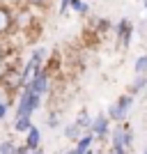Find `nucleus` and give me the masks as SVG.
Masks as SVG:
<instances>
[{"instance_id":"1","label":"nucleus","mask_w":147,"mask_h":154,"mask_svg":"<svg viewBox=\"0 0 147 154\" xmlns=\"http://www.w3.org/2000/svg\"><path fill=\"white\" fill-rule=\"evenodd\" d=\"M44 58H46V51H44V48H37V51L32 53V58L28 60L26 69H23V74H21V78H23V85H26V88H30L32 81L37 78V74L41 71V60H44Z\"/></svg>"},{"instance_id":"2","label":"nucleus","mask_w":147,"mask_h":154,"mask_svg":"<svg viewBox=\"0 0 147 154\" xmlns=\"http://www.w3.org/2000/svg\"><path fill=\"white\" fill-rule=\"evenodd\" d=\"M37 106H39V94L32 88H26V92L19 101V108H16V117H30Z\"/></svg>"},{"instance_id":"3","label":"nucleus","mask_w":147,"mask_h":154,"mask_svg":"<svg viewBox=\"0 0 147 154\" xmlns=\"http://www.w3.org/2000/svg\"><path fill=\"white\" fill-rule=\"evenodd\" d=\"M131 103H133L131 94H127V97H120V101L110 106V117H113V120H117V122H122V120L127 117L129 108H131Z\"/></svg>"},{"instance_id":"4","label":"nucleus","mask_w":147,"mask_h":154,"mask_svg":"<svg viewBox=\"0 0 147 154\" xmlns=\"http://www.w3.org/2000/svg\"><path fill=\"white\" fill-rule=\"evenodd\" d=\"M117 30V39H120L122 46H129V42H131V32H133V26H131V21L129 19H122L120 23L115 26Z\"/></svg>"},{"instance_id":"5","label":"nucleus","mask_w":147,"mask_h":154,"mask_svg":"<svg viewBox=\"0 0 147 154\" xmlns=\"http://www.w3.org/2000/svg\"><path fill=\"white\" fill-rule=\"evenodd\" d=\"M90 131H92L94 138H103V136H108V117L99 115L94 122H92V129H90Z\"/></svg>"},{"instance_id":"6","label":"nucleus","mask_w":147,"mask_h":154,"mask_svg":"<svg viewBox=\"0 0 147 154\" xmlns=\"http://www.w3.org/2000/svg\"><path fill=\"white\" fill-rule=\"evenodd\" d=\"M30 88H32L35 92H37L39 97H41L46 90H48V76H46L44 71H39V74H37V78L32 81V85H30Z\"/></svg>"},{"instance_id":"7","label":"nucleus","mask_w":147,"mask_h":154,"mask_svg":"<svg viewBox=\"0 0 147 154\" xmlns=\"http://www.w3.org/2000/svg\"><path fill=\"white\" fill-rule=\"evenodd\" d=\"M12 26H14V16H12V12H9L7 7H0V35H2V32H7Z\"/></svg>"},{"instance_id":"8","label":"nucleus","mask_w":147,"mask_h":154,"mask_svg":"<svg viewBox=\"0 0 147 154\" xmlns=\"http://www.w3.org/2000/svg\"><path fill=\"white\" fill-rule=\"evenodd\" d=\"M26 147L30 149V152H35V149L39 147V129H37V127H30L28 138H26Z\"/></svg>"},{"instance_id":"9","label":"nucleus","mask_w":147,"mask_h":154,"mask_svg":"<svg viewBox=\"0 0 147 154\" xmlns=\"http://www.w3.org/2000/svg\"><path fill=\"white\" fill-rule=\"evenodd\" d=\"M5 85L9 88V90H14V88L23 85V78H21V74H16V71H9V74L5 76Z\"/></svg>"},{"instance_id":"10","label":"nucleus","mask_w":147,"mask_h":154,"mask_svg":"<svg viewBox=\"0 0 147 154\" xmlns=\"http://www.w3.org/2000/svg\"><path fill=\"white\" fill-rule=\"evenodd\" d=\"M64 138H69V140H81V127L76 122L69 124V127H64Z\"/></svg>"},{"instance_id":"11","label":"nucleus","mask_w":147,"mask_h":154,"mask_svg":"<svg viewBox=\"0 0 147 154\" xmlns=\"http://www.w3.org/2000/svg\"><path fill=\"white\" fill-rule=\"evenodd\" d=\"M94 140V136L92 134H87V136H83V138H81V140H78V145H76V152L78 154H85L90 149V143Z\"/></svg>"},{"instance_id":"12","label":"nucleus","mask_w":147,"mask_h":154,"mask_svg":"<svg viewBox=\"0 0 147 154\" xmlns=\"http://www.w3.org/2000/svg\"><path fill=\"white\" fill-rule=\"evenodd\" d=\"M92 122H94V120H90V115L85 113V110L76 117V124H78L81 129H92Z\"/></svg>"},{"instance_id":"13","label":"nucleus","mask_w":147,"mask_h":154,"mask_svg":"<svg viewBox=\"0 0 147 154\" xmlns=\"http://www.w3.org/2000/svg\"><path fill=\"white\" fill-rule=\"evenodd\" d=\"M30 127H32L30 117H16V124H14L16 131H30Z\"/></svg>"},{"instance_id":"14","label":"nucleus","mask_w":147,"mask_h":154,"mask_svg":"<svg viewBox=\"0 0 147 154\" xmlns=\"http://www.w3.org/2000/svg\"><path fill=\"white\" fill-rule=\"evenodd\" d=\"M0 154H16V145L12 140H2L0 143Z\"/></svg>"},{"instance_id":"15","label":"nucleus","mask_w":147,"mask_h":154,"mask_svg":"<svg viewBox=\"0 0 147 154\" xmlns=\"http://www.w3.org/2000/svg\"><path fill=\"white\" fill-rule=\"evenodd\" d=\"M145 85H147V76H138L133 83H131V92H140Z\"/></svg>"},{"instance_id":"16","label":"nucleus","mask_w":147,"mask_h":154,"mask_svg":"<svg viewBox=\"0 0 147 154\" xmlns=\"http://www.w3.org/2000/svg\"><path fill=\"white\" fill-rule=\"evenodd\" d=\"M87 2H83V0H71V9H74V12H78V14H85L87 12Z\"/></svg>"},{"instance_id":"17","label":"nucleus","mask_w":147,"mask_h":154,"mask_svg":"<svg viewBox=\"0 0 147 154\" xmlns=\"http://www.w3.org/2000/svg\"><path fill=\"white\" fill-rule=\"evenodd\" d=\"M136 71H138L140 76L147 71V55H142V58H138V60H136Z\"/></svg>"},{"instance_id":"18","label":"nucleus","mask_w":147,"mask_h":154,"mask_svg":"<svg viewBox=\"0 0 147 154\" xmlns=\"http://www.w3.org/2000/svg\"><path fill=\"white\" fill-rule=\"evenodd\" d=\"M5 115H7V103H5V101H0V120H2Z\"/></svg>"},{"instance_id":"19","label":"nucleus","mask_w":147,"mask_h":154,"mask_svg":"<svg viewBox=\"0 0 147 154\" xmlns=\"http://www.w3.org/2000/svg\"><path fill=\"white\" fill-rule=\"evenodd\" d=\"M16 154H32V152L26 147V145H21V147H16Z\"/></svg>"},{"instance_id":"20","label":"nucleus","mask_w":147,"mask_h":154,"mask_svg":"<svg viewBox=\"0 0 147 154\" xmlns=\"http://www.w3.org/2000/svg\"><path fill=\"white\" fill-rule=\"evenodd\" d=\"M67 7H71V0H62V9H60V12H67Z\"/></svg>"},{"instance_id":"21","label":"nucleus","mask_w":147,"mask_h":154,"mask_svg":"<svg viewBox=\"0 0 147 154\" xmlns=\"http://www.w3.org/2000/svg\"><path fill=\"white\" fill-rule=\"evenodd\" d=\"M30 5H44V2H48V0H28Z\"/></svg>"},{"instance_id":"22","label":"nucleus","mask_w":147,"mask_h":154,"mask_svg":"<svg viewBox=\"0 0 147 154\" xmlns=\"http://www.w3.org/2000/svg\"><path fill=\"white\" fill-rule=\"evenodd\" d=\"M5 58V48H2V44H0V60Z\"/></svg>"},{"instance_id":"23","label":"nucleus","mask_w":147,"mask_h":154,"mask_svg":"<svg viewBox=\"0 0 147 154\" xmlns=\"http://www.w3.org/2000/svg\"><path fill=\"white\" fill-rule=\"evenodd\" d=\"M32 154H44V152H41V149H35V152H32Z\"/></svg>"},{"instance_id":"24","label":"nucleus","mask_w":147,"mask_h":154,"mask_svg":"<svg viewBox=\"0 0 147 154\" xmlns=\"http://www.w3.org/2000/svg\"><path fill=\"white\" fill-rule=\"evenodd\" d=\"M64 154H78V152H76V149H71V152H64Z\"/></svg>"},{"instance_id":"25","label":"nucleus","mask_w":147,"mask_h":154,"mask_svg":"<svg viewBox=\"0 0 147 154\" xmlns=\"http://www.w3.org/2000/svg\"><path fill=\"white\" fill-rule=\"evenodd\" d=\"M85 154H94V152H92V149H87V152H85Z\"/></svg>"},{"instance_id":"26","label":"nucleus","mask_w":147,"mask_h":154,"mask_svg":"<svg viewBox=\"0 0 147 154\" xmlns=\"http://www.w3.org/2000/svg\"><path fill=\"white\" fill-rule=\"evenodd\" d=\"M145 12H147V2H145Z\"/></svg>"},{"instance_id":"27","label":"nucleus","mask_w":147,"mask_h":154,"mask_svg":"<svg viewBox=\"0 0 147 154\" xmlns=\"http://www.w3.org/2000/svg\"><path fill=\"white\" fill-rule=\"evenodd\" d=\"M110 154H115V152H110Z\"/></svg>"}]
</instances>
